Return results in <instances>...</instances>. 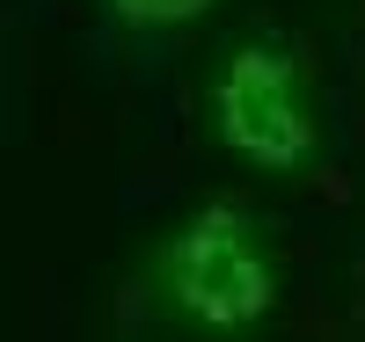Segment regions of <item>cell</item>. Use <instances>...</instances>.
I'll return each instance as SVG.
<instances>
[{
	"label": "cell",
	"mask_w": 365,
	"mask_h": 342,
	"mask_svg": "<svg viewBox=\"0 0 365 342\" xmlns=\"http://www.w3.org/2000/svg\"><path fill=\"white\" fill-rule=\"evenodd\" d=\"M220 8L227 0H96V15L110 29H125V37H175V29H190Z\"/></svg>",
	"instance_id": "3"
},
{
	"label": "cell",
	"mask_w": 365,
	"mask_h": 342,
	"mask_svg": "<svg viewBox=\"0 0 365 342\" xmlns=\"http://www.w3.org/2000/svg\"><path fill=\"white\" fill-rule=\"evenodd\" d=\"M139 299L175 335H205V342L263 335L285 314V240L263 211L212 197L146 240Z\"/></svg>",
	"instance_id": "1"
},
{
	"label": "cell",
	"mask_w": 365,
	"mask_h": 342,
	"mask_svg": "<svg viewBox=\"0 0 365 342\" xmlns=\"http://www.w3.org/2000/svg\"><path fill=\"white\" fill-rule=\"evenodd\" d=\"M197 124L212 153H227L249 175H314L329 153V102L314 51L278 22H249L212 44L197 73Z\"/></svg>",
	"instance_id": "2"
}]
</instances>
